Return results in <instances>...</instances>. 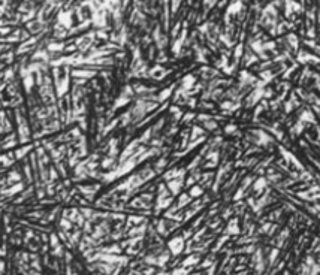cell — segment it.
I'll list each match as a JSON object with an SVG mask.
<instances>
[{
	"label": "cell",
	"mask_w": 320,
	"mask_h": 275,
	"mask_svg": "<svg viewBox=\"0 0 320 275\" xmlns=\"http://www.w3.org/2000/svg\"><path fill=\"white\" fill-rule=\"evenodd\" d=\"M71 14L69 12H63V14H60V24H63L64 27H69L71 25Z\"/></svg>",
	"instance_id": "1"
},
{
	"label": "cell",
	"mask_w": 320,
	"mask_h": 275,
	"mask_svg": "<svg viewBox=\"0 0 320 275\" xmlns=\"http://www.w3.org/2000/svg\"><path fill=\"white\" fill-rule=\"evenodd\" d=\"M180 187H181V181H180V180H175V181H171V182H169V189H171V191L174 193V194H177V193L180 191Z\"/></svg>",
	"instance_id": "2"
},
{
	"label": "cell",
	"mask_w": 320,
	"mask_h": 275,
	"mask_svg": "<svg viewBox=\"0 0 320 275\" xmlns=\"http://www.w3.org/2000/svg\"><path fill=\"white\" fill-rule=\"evenodd\" d=\"M150 73H151L153 78H157V79H160L163 75H165V72H163V69H162V67H156V69H153Z\"/></svg>",
	"instance_id": "3"
},
{
	"label": "cell",
	"mask_w": 320,
	"mask_h": 275,
	"mask_svg": "<svg viewBox=\"0 0 320 275\" xmlns=\"http://www.w3.org/2000/svg\"><path fill=\"white\" fill-rule=\"evenodd\" d=\"M180 244H181L180 239H175V241H172V242H171V248H172V250H174L175 253H178V251L181 250V245H180Z\"/></svg>",
	"instance_id": "4"
},
{
	"label": "cell",
	"mask_w": 320,
	"mask_h": 275,
	"mask_svg": "<svg viewBox=\"0 0 320 275\" xmlns=\"http://www.w3.org/2000/svg\"><path fill=\"white\" fill-rule=\"evenodd\" d=\"M29 29H30V32L36 33V32H39L42 27H40V24H39V23H30V24H29Z\"/></svg>",
	"instance_id": "5"
},
{
	"label": "cell",
	"mask_w": 320,
	"mask_h": 275,
	"mask_svg": "<svg viewBox=\"0 0 320 275\" xmlns=\"http://www.w3.org/2000/svg\"><path fill=\"white\" fill-rule=\"evenodd\" d=\"M265 184H266V181H265L263 178H260V180H259V181L254 184V189H256V190H260V189L265 187Z\"/></svg>",
	"instance_id": "6"
},
{
	"label": "cell",
	"mask_w": 320,
	"mask_h": 275,
	"mask_svg": "<svg viewBox=\"0 0 320 275\" xmlns=\"http://www.w3.org/2000/svg\"><path fill=\"white\" fill-rule=\"evenodd\" d=\"M193 81H195V79H193V76H190V75H188V76H186V78H184V87H186V88H188L190 85L193 84Z\"/></svg>",
	"instance_id": "7"
},
{
	"label": "cell",
	"mask_w": 320,
	"mask_h": 275,
	"mask_svg": "<svg viewBox=\"0 0 320 275\" xmlns=\"http://www.w3.org/2000/svg\"><path fill=\"white\" fill-rule=\"evenodd\" d=\"M62 48H63L62 43H51V45H49V49H51V51H58V49H62Z\"/></svg>",
	"instance_id": "8"
},
{
	"label": "cell",
	"mask_w": 320,
	"mask_h": 275,
	"mask_svg": "<svg viewBox=\"0 0 320 275\" xmlns=\"http://www.w3.org/2000/svg\"><path fill=\"white\" fill-rule=\"evenodd\" d=\"M302 120H307V121H314V117L311 115L308 111L307 112H304V115H302Z\"/></svg>",
	"instance_id": "9"
},
{
	"label": "cell",
	"mask_w": 320,
	"mask_h": 275,
	"mask_svg": "<svg viewBox=\"0 0 320 275\" xmlns=\"http://www.w3.org/2000/svg\"><path fill=\"white\" fill-rule=\"evenodd\" d=\"M169 94H171V88H168V90H165V91H163V93H160V96H159V99H160V100H165V99H166V97H168Z\"/></svg>",
	"instance_id": "10"
},
{
	"label": "cell",
	"mask_w": 320,
	"mask_h": 275,
	"mask_svg": "<svg viewBox=\"0 0 320 275\" xmlns=\"http://www.w3.org/2000/svg\"><path fill=\"white\" fill-rule=\"evenodd\" d=\"M32 84H33V79H32V76L29 75L27 78H25V88H27V90H30V87H32Z\"/></svg>",
	"instance_id": "11"
},
{
	"label": "cell",
	"mask_w": 320,
	"mask_h": 275,
	"mask_svg": "<svg viewBox=\"0 0 320 275\" xmlns=\"http://www.w3.org/2000/svg\"><path fill=\"white\" fill-rule=\"evenodd\" d=\"M29 150H30V147H24V148L21 150V151H18V153H16V157H23L25 153L29 151Z\"/></svg>",
	"instance_id": "12"
},
{
	"label": "cell",
	"mask_w": 320,
	"mask_h": 275,
	"mask_svg": "<svg viewBox=\"0 0 320 275\" xmlns=\"http://www.w3.org/2000/svg\"><path fill=\"white\" fill-rule=\"evenodd\" d=\"M178 5H180V0H172V11H177L178 9Z\"/></svg>",
	"instance_id": "13"
},
{
	"label": "cell",
	"mask_w": 320,
	"mask_h": 275,
	"mask_svg": "<svg viewBox=\"0 0 320 275\" xmlns=\"http://www.w3.org/2000/svg\"><path fill=\"white\" fill-rule=\"evenodd\" d=\"M201 191H202V190L199 189V187H195V189L192 190V194H193V196H197V194H201Z\"/></svg>",
	"instance_id": "14"
},
{
	"label": "cell",
	"mask_w": 320,
	"mask_h": 275,
	"mask_svg": "<svg viewBox=\"0 0 320 275\" xmlns=\"http://www.w3.org/2000/svg\"><path fill=\"white\" fill-rule=\"evenodd\" d=\"M205 126L208 127V129H211V130H214V129H215V123H212V121H208V123L205 124Z\"/></svg>",
	"instance_id": "15"
},
{
	"label": "cell",
	"mask_w": 320,
	"mask_h": 275,
	"mask_svg": "<svg viewBox=\"0 0 320 275\" xmlns=\"http://www.w3.org/2000/svg\"><path fill=\"white\" fill-rule=\"evenodd\" d=\"M241 51H243V47H241V45H239V47L236 48V54H235L236 57H239V56H241Z\"/></svg>",
	"instance_id": "16"
},
{
	"label": "cell",
	"mask_w": 320,
	"mask_h": 275,
	"mask_svg": "<svg viewBox=\"0 0 320 275\" xmlns=\"http://www.w3.org/2000/svg\"><path fill=\"white\" fill-rule=\"evenodd\" d=\"M233 130H235V126H229V127H226V132H229V133L233 132Z\"/></svg>",
	"instance_id": "17"
},
{
	"label": "cell",
	"mask_w": 320,
	"mask_h": 275,
	"mask_svg": "<svg viewBox=\"0 0 320 275\" xmlns=\"http://www.w3.org/2000/svg\"><path fill=\"white\" fill-rule=\"evenodd\" d=\"M9 30H11V29H8V27H6V29L2 30V33H3V34H5V33H9Z\"/></svg>",
	"instance_id": "18"
}]
</instances>
